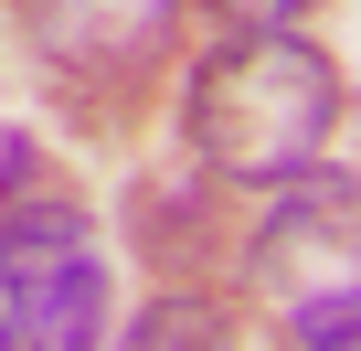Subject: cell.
I'll list each match as a JSON object with an SVG mask.
<instances>
[{"label": "cell", "instance_id": "6da1fadb", "mask_svg": "<svg viewBox=\"0 0 361 351\" xmlns=\"http://www.w3.org/2000/svg\"><path fill=\"white\" fill-rule=\"evenodd\" d=\"M340 128V75L298 32H234L192 75V149L224 182H287Z\"/></svg>", "mask_w": 361, "mask_h": 351}, {"label": "cell", "instance_id": "7a4b0ae2", "mask_svg": "<svg viewBox=\"0 0 361 351\" xmlns=\"http://www.w3.org/2000/svg\"><path fill=\"white\" fill-rule=\"evenodd\" d=\"M255 298L298 340H340L361 319V182L350 170H287L266 224H255Z\"/></svg>", "mask_w": 361, "mask_h": 351}, {"label": "cell", "instance_id": "3957f363", "mask_svg": "<svg viewBox=\"0 0 361 351\" xmlns=\"http://www.w3.org/2000/svg\"><path fill=\"white\" fill-rule=\"evenodd\" d=\"M106 330V266L85 245V203H11L0 213V340L85 351Z\"/></svg>", "mask_w": 361, "mask_h": 351}, {"label": "cell", "instance_id": "277c9868", "mask_svg": "<svg viewBox=\"0 0 361 351\" xmlns=\"http://www.w3.org/2000/svg\"><path fill=\"white\" fill-rule=\"evenodd\" d=\"M22 22L54 64H117V54L159 43L170 0H22Z\"/></svg>", "mask_w": 361, "mask_h": 351}, {"label": "cell", "instance_id": "5b68a950", "mask_svg": "<svg viewBox=\"0 0 361 351\" xmlns=\"http://www.w3.org/2000/svg\"><path fill=\"white\" fill-rule=\"evenodd\" d=\"M213 11H224L234 32H287V22L308 11V0H213Z\"/></svg>", "mask_w": 361, "mask_h": 351}]
</instances>
